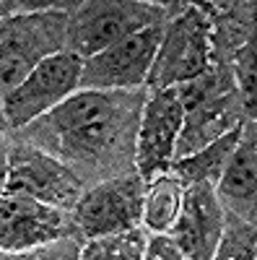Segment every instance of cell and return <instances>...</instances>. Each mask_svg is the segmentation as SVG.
Here are the masks:
<instances>
[{
  "label": "cell",
  "instance_id": "9",
  "mask_svg": "<svg viewBox=\"0 0 257 260\" xmlns=\"http://www.w3.org/2000/svg\"><path fill=\"white\" fill-rule=\"evenodd\" d=\"M65 234V216L60 208L39 203L29 195L0 192V250L24 252L50 245Z\"/></svg>",
  "mask_w": 257,
  "mask_h": 260
},
{
  "label": "cell",
  "instance_id": "10",
  "mask_svg": "<svg viewBox=\"0 0 257 260\" xmlns=\"http://www.w3.org/2000/svg\"><path fill=\"white\" fill-rule=\"evenodd\" d=\"M117 99L112 91H86L78 89L60 107L50 112V125L73 148H99L115 133Z\"/></svg>",
  "mask_w": 257,
  "mask_h": 260
},
{
  "label": "cell",
  "instance_id": "1",
  "mask_svg": "<svg viewBox=\"0 0 257 260\" xmlns=\"http://www.w3.org/2000/svg\"><path fill=\"white\" fill-rule=\"evenodd\" d=\"M0 21V91L11 94L34 65L65 52L70 11L47 3H6Z\"/></svg>",
  "mask_w": 257,
  "mask_h": 260
},
{
  "label": "cell",
  "instance_id": "20",
  "mask_svg": "<svg viewBox=\"0 0 257 260\" xmlns=\"http://www.w3.org/2000/svg\"><path fill=\"white\" fill-rule=\"evenodd\" d=\"M3 104H6V94L0 91V122H6V117H3Z\"/></svg>",
  "mask_w": 257,
  "mask_h": 260
},
{
  "label": "cell",
  "instance_id": "14",
  "mask_svg": "<svg viewBox=\"0 0 257 260\" xmlns=\"http://www.w3.org/2000/svg\"><path fill=\"white\" fill-rule=\"evenodd\" d=\"M182 195L185 185L166 172V175L145 182L143 190V206H140V221L151 234H169L174 226L179 208H182Z\"/></svg>",
  "mask_w": 257,
  "mask_h": 260
},
{
  "label": "cell",
  "instance_id": "19",
  "mask_svg": "<svg viewBox=\"0 0 257 260\" xmlns=\"http://www.w3.org/2000/svg\"><path fill=\"white\" fill-rule=\"evenodd\" d=\"M8 172H11V159L3 148H0V192L6 190V182H8Z\"/></svg>",
  "mask_w": 257,
  "mask_h": 260
},
{
  "label": "cell",
  "instance_id": "5",
  "mask_svg": "<svg viewBox=\"0 0 257 260\" xmlns=\"http://www.w3.org/2000/svg\"><path fill=\"white\" fill-rule=\"evenodd\" d=\"M159 16L148 3H83L68 18L65 50L86 60L138 29L156 26Z\"/></svg>",
  "mask_w": 257,
  "mask_h": 260
},
{
  "label": "cell",
  "instance_id": "2",
  "mask_svg": "<svg viewBox=\"0 0 257 260\" xmlns=\"http://www.w3.org/2000/svg\"><path fill=\"white\" fill-rule=\"evenodd\" d=\"M210 68V21L200 8H185L164 26L148 73V89H177Z\"/></svg>",
  "mask_w": 257,
  "mask_h": 260
},
{
  "label": "cell",
  "instance_id": "11",
  "mask_svg": "<svg viewBox=\"0 0 257 260\" xmlns=\"http://www.w3.org/2000/svg\"><path fill=\"white\" fill-rule=\"evenodd\" d=\"M3 192H16V195H29V198L55 206L60 211L76 208L81 198V182L70 169H65L57 159L31 151V154L18 156L11 161L8 182Z\"/></svg>",
  "mask_w": 257,
  "mask_h": 260
},
{
  "label": "cell",
  "instance_id": "18",
  "mask_svg": "<svg viewBox=\"0 0 257 260\" xmlns=\"http://www.w3.org/2000/svg\"><path fill=\"white\" fill-rule=\"evenodd\" d=\"M143 260H187V257L169 240V234H151L143 247Z\"/></svg>",
  "mask_w": 257,
  "mask_h": 260
},
{
  "label": "cell",
  "instance_id": "7",
  "mask_svg": "<svg viewBox=\"0 0 257 260\" xmlns=\"http://www.w3.org/2000/svg\"><path fill=\"white\" fill-rule=\"evenodd\" d=\"M145 182L135 177H117L109 182H101L83 192L76 203V224L86 234V240L99 237H115L133 232L140 221Z\"/></svg>",
  "mask_w": 257,
  "mask_h": 260
},
{
  "label": "cell",
  "instance_id": "13",
  "mask_svg": "<svg viewBox=\"0 0 257 260\" xmlns=\"http://www.w3.org/2000/svg\"><path fill=\"white\" fill-rule=\"evenodd\" d=\"M242 127L244 122H234L226 133H221L218 138H213L210 143L200 146L198 151H192V154L187 156H179L174 159V164H171V175H174L185 187L187 185H213L216 187L221 175H224V169L229 164V156H231V151L234 146H237L239 136H242Z\"/></svg>",
  "mask_w": 257,
  "mask_h": 260
},
{
  "label": "cell",
  "instance_id": "17",
  "mask_svg": "<svg viewBox=\"0 0 257 260\" xmlns=\"http://www.w3.org/2000/svg\"><path fill=\"white\" fill-rule=\"evenodd\" d=\"M234 76H237V86L239 94L249 110V120L254 117V37L249 34V39L239 47L237 57H234Z\"/></svg>",
  "mask_w": 257,
  "mask_h": 260
},
{
  "label": "cell",
  "instance_id": "4",
  "mask_svg": "<svg viewBox=\"0 0 257 260\" xmlns=\"http://www.w3.org/2000/svg\"><path fill=\"white\" fill-rule=\"evenodd\" d=\"M164 34V24L145 26L122 37L112 47H106L83 60L81 89L86 91H125L148 81L151 65Z\"/></svg>",
  "mask_w": 257,
  "mask_h": 260
},
{
  "label": "cell",
  "instance_id": "15",
  "mask_svg": "<svg viewBox=\"0 0 257 260\" xmlns=\"http://www.w3.org/2000/svg\"><path fill=\"white\" fill-rule=\"evenodd\" d=\"M143 247L145 240L140 232H125L115 237H99V240H89L83 247L81 260H143Z\"/></svg>",
  "mask_w": 257,
  "mask_h": 260
},
{
  "label": "cell",
  "instance_id": "8",
  "mask_svg": "<svg viewBox=\"0 0 257 260\" xmlns=\"http://www.w3.org/2000/svg\"><path fill=\"white\" fill-rule=\"evenodd\" d=\"M226 208L221 206L213 185H187L182 195V208L169 240L187 260H210L218 250L226 232Z\"/></svg>",
  "mask_w": 257,
  "mask_h": 260
},
{
  "label": "cell",
  "instance_id": "6",
  "mask_svg": "<svg viewBox=\"0 0 257 260\" xmlns=\"http://www.w3.org/2000/svg\"><path fill=\"white\" fill-rule=\"evenodd\" d=\"M185 127V107L177 89L151 91L140 112V127L135 141L138 177L151 182L171 169L177 159V141Z\"/></svg>",
  "mask_w": 257,
  "mask_h": 260
},
{
  "label": "cell",
  "instance_id": "3",
  "mask_svg": "<svg viewBox=\"0 0 257 260\" xmlns=\"http://www.w3.org/2000/svg\"><path fill=\"white\" fill-rule=\"evenodd\" d=\"M81 68L83 60L68 50L34 65V71L11 94H6V122L11 127H24L42 115H50L55 107L81 89Z\"/></svg>",
  "mask_w": 257,
  "mask_h": 260
},
{
  "label": "cell",
  "instance_id": "12",
  "mask_svg": "<svg viewBox=\"0 0 257 260\" xmlns=\"http://www.w3.org/2000/svg\"><path fill=\"white\" fill-rule=\"evenodd\" d=\"M254 190H257V138L254 130L242 127V136L234 146L229 164L216 185V195L221 206H229V211L242 221L252 224L254 213Z\"/></svg>",
  "mask_w": 257,
  "mask_h": 260
},
{
  "label": "cell",
  "instance_id": "16",
  "mask_svg": "<svg viewBox=\"0 0 257 260\" xmlns=\"http://www.w3.org/2000/svg\"><path fill=\"white\" fill-rule=\"evenodd\" d=\"M210 260H254V232H252V224L244 221L237 229H229V224H226L221 245H218L216 252H213Z\"/></svg>",
  "mask_w": 257,
  "mask_h": 260
}]
</instances>
